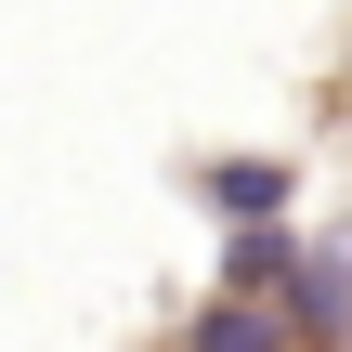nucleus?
Wrapping results in <instances>:
<instances>
[{
  "label": "nucleus",
  "instance_id": "1",
  "mask_svg": "<svg viewBox=\"0 0 352 352\" xmlns=\"http://www.w3.org/2000/svg\"><path fill=\"white\" fill-rule=\"evenodd\" d=\"M287 287H300V314H287V327H352V248L287 261Z\"/></svg>",
  "mask_w": 352,
  "mask_h": 352
},
{
  "label": "nucleus",
  "instance_id": "2",
  "mask_svg": "<svg viewBox=\"0 0 352 352\" xmlns=\"http://www.w3.org/2000/svg\"><path fill=\"white\" fill-rule=\"evenodd\" d=\"M287 261H300V248H287V235H274V209H261V222L222 248V287H287Z\"/></svg>",
  "mask_w": 352,
  "mask_h": 352
},
{
  "label": "nucleus",
  "instance_id": "3",
  "mask_svg": "<svg viewBox=\"0 0 352 352\" xmlns=\"http://www.w3.org/2000/svg\"><path fill=\"white\" fill-rule=\"evenodd\" d=\"M274 196H287V170H274V157H248V170H209V209H222V222H261Z\"/></svg>",
  "mask_w": 352,
  "mask_h": 352
},
{
  "label": "nucleus",
  "instance_id": "4",
  "mask_svg": "<svg viewBox=\"0 0 352 352\" xmlns=\"http://www.w3.org/2000/svg\"><path fill=\"white\" fill-rule=\"evenodd\" d=\"M261 340H274V314H248V287H222L196 314V352H261Z\"/></svg>",
  "mask_w": 352,
  "mask_h": 352
}]
</instances>
